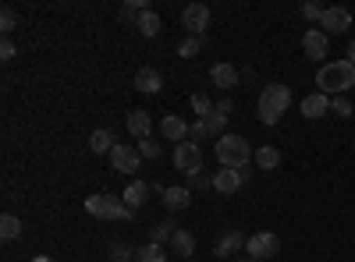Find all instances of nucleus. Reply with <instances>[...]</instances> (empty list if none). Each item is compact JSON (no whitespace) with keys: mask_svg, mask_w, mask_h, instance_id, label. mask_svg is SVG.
I'll return each instance as SVG.
<instances>
[{"mask_svg":"<svg viewBox=\"0 0 355 262\" xmlns=\"http://www.w3.org/2000/svg\"><path fill=\"white\" fill-rule=\"evenodd\" d=\"M316 85H320V93H327V96H345L348 89H355V64L348 61H334V64H323L316 71Z\"/></svg>","mask_w":355,"mask_h":262,"instance_id":"nucleus-1","label":"nucleus"},{"mask_svg":"<svg viewBox=\"0 0 355 262\" xmlns=\"http://www.w3.org/2000/svg\"><path fill=\"white\" fill-rule=\"evenodd\" d=\"M288 106H291V89H288V85H281V82L263 85L259 103H256L259 121H263V124H277V121L284 118V113H288Z\"/></svg>","mask_w":355,"mask_h":262,"instance_id":"nucleus-2","label":"nucleus"},{"mask_svg":"<svg viewBox=\"0 0 355 262\" xmlns=\"http://www.w3.org/2000/svg\"><path fill=\"white\" fill-rule=\"evenodd\" d=\"M214 153H217L220 167H227V170H242V167H249V160H256L249 138H242V135H220L214 142Z\"/></svg>","mask_w":355,"mask_h":262,"instance_id":"nucleus-3","label":"nucleus"},{"mask_svg":"<svg viewBox=\"0 0 355 262\" xmlns=\"http://www.w3.org/2000/svg\"><path fill=\"white\" fill-rule=\"evenodd\" d=\"M85 209H89V216H96V220H117V223H125V220L135 216V209L128 206V202L114 198V195H89Z\"/></svg>","mask_w":355,"mask_h":262,"instance_id":"nucleus-4","label":"nucleus"},{"mask_svg":"<svg viewBox=\"0 0 355 262\" xmlns=\"http://www.w3.org/2000/svg\"><path fill=\"white\" fill-rule=\"evenodd\" d=\"M174 167L185 174V178H199L202 174V149L196 142H178L174 145Z\"/></svg>","mask_w":355,"mask_h":262,"instance_id":"nucleus-5","label":"nucleus"},{"mask_svg":"<svg viewBox=\"0 0 355 262\" xmlns=\"http://www.w3.org/2000/svg\"><path fill=\"white\" fill-rule=\"evenodd\" d=\"M277 252H281V238H277V234H270V230H259V234H252V238L245 241V255H249V259H256V262L274 259Z\"/></svg>","mask_w":355,"mask_h":262,"instance_id":"nucleus-6","label":"nucleus"},{"mask_svg":"<svg viewBox=\"0 0 355 262\" xmlns=\"http://www.w3.org/2000/svg\"><path fill=\"white\" fill-rule=\"evenodd\" d=\"M139 163H142L139 145H128V142H117V145H114V153H110V167H114L117 174H132V170H139Z\"/></svg>","mask_w":355,"mask_h":262,"instance_id":"nucleus-7","label":"nucleus"},{"mask_svg":"<svg viewBox=\"0 0 355 262\" xmlns=\"http://www.w3.org/2000/svg\"><path fill=\"white\" fill-rule=\"evenodd\" d=\"M245 241H249V238L242 234L239 227H227L224 234L217 238V245H214V255H217V259H231V255L245 252Z\"/></svg>","mask_w":355,"mask_h":262,"instance_id":"nucleus-8","label":"nucleus"},{"mask_svg":"<svg viewBox=\"0 0 355 262\" xmlns=\"http://www.w3.org/2000/svg\"><path fill=\"white\" fill-rule=\"evenodd\" d=\"M245 181H249V167H242V170H227V167H224V170L214 174V188H217L220 195H234Z\"/></svg>","mask_w":355,"mask_h":262,"instance_id":"nucleus-9","label":"nucleus"},{"mask_svg":"<svg viewBox=\"0 0 355 262\" xmlns=\"http://www.w3.org/2000/svg\"><path fill=\"white\" fill-rule=\"evenodd\" d=\"M320 28H323V32H334V36H341V32H348V28H352V11L348 8H327V11H323V18H320Z\"/></svg>","mask_w":355,"mask_h":262,"instance_id":"nucleus-10","label":"nucleus"},{"mask_svg":"<svg viewBox=\"0 0 355 262\" xmlns=\"http://www.w3.org/2000/svg\"><path fill=\"white\" fill-rule=\"evenodd\" d=\"M327 46H331V36L323 32V28H306L302 50H306L309 61H323V57H327Z\"/></svg>","mask_w":355,"mask_h":262,"instance_id":"nucleus-11","label":"nucleus"},{"mask_svg":"<svg viewBox=\"0 0 355 262\" xmlns=\"http://www.w3.org/2000/svg\"><path fill=\"white\" fill-rule=\"evenodd\" d=\"M182 25L189 28V36H202L206 25H210V8L206 4H189L182 11Z\"/></svg>","mask_w":355,"mask_h":262,"instance_id":"nucleus-12","label":"nucleus"},{"mask_svg":"<svg viewBox=\"0 0 355 262\" xmlns=\"http://www.w3.org/2000/svg\"><path fill=\"white\" fill-rule=\"evenodd\" d=\"M160 198H164V209L182 213V209H189V206H192V188L174 185V188H164V191H160Z\"/></svg>","mask_w":355,"mask_h":262,"instance_id":"nucleus-13","label":"nucleus"},{"mask_svg":"<svg viewBox=\"0 0 355 262\" xmlns=\"http://www.w3.org/2000/svg\"><path fill=\"white\" fill-rule=\"evenodd\" d=\"M302 113H306L309 121H320L323 113H331V96H327V93H320V89L309 93V96L302 100Z\"/></svg>","mask_w":355,"mask_h":262,"instance_id":"nucleus-14","label":"nucleus"},{"mask_svg":"<svg viewBox=\"0 0 355 262\" xmlns=\"http://www.w3.org/2000/svg\"><path fill=\"white\" fill-rule=\"evenodd\" d=\"M160 85H164V75H160L157 68H139V71H135V89H139L142 96L160 93Z\"/></svg>","mask_w":355,"mask_h":262,"instance_id":"nucleus-15","label":"nucleus"},{"mask_svg":"<svg viewBox=\"0 0 355 262\" xmlns=\"http://www.w3.org/2000/svg\"><path fill=\"white\" fill-rule=\"evenodd\" d=\"M160 135L167 142H189V121H182L178 113H167V118L160 121Z\"/></svg>","mask_w":355,"mask_h":262,"instance_id":"nucleus-16","label":"nucleus"},{"mask_svg":"<svg viewBox=\"0 0 355 262\" xmlns=\"http://www.w3.org/2000/svg\"><path fill=\"white\" fill-rule=\"evenodd\" d=\"M125 124H128V135L139 138V142H146L153 135V121H150V113H146V110H132Z\"/></svg>","mask_w":355,"mask_h":262,"instance_id":"nucleus-17","label":"nucleus"},{"mask_svg":"<svg viewBox=\"0 0 355 262\" xmlns=\"http://www.w3.org/2000/svg\"><path fill=\"white\" fill-rule=\"evenodd\" d=\"M239 78H242L239 68H231V64H224V61L210 68V82L217 85V89H234V85H239Z\"/></svg>","mask_w":355,"mask_h":262,"instance_id":"nucleus-18","label":"nucleus"},{"mask_svg":"<svg viewBox=\"0 0 355 262\" xmlns=\"http://www.w3.org/2000/svg\"><path fill=\"white\" fill-rule=\"evenodd\" d=\"M167 245H171L174 255H182V259H192V252H196V238H192V230H185V227H178Z\"/></svg>","mask_w":355,"mask_h":262,"instance_id":"nucleus-19","label":"nucleus"},{"mask_svg":"<svg viewBox=\"0 0 355 262\" xmlns=\"http://www.w3.org/2000/svg\"><path fill=\"white\" fill-rule=\"evenodd\" d=\"M135 28H139V36H146V39H153L157 32H160V15L157 11H150L146 8L139 18H135Z\"/></svg>","mask_w":355,"mask_h":262,"instance_id":"nucleus-20","label":"nucleus"},{"mask_svg":"<svg viewBox=\"0 0 355 262\" xmlns=\"http://www.w3.org/2000/svg\"><path fill=\"white\" fill-rule=\"evenodd\" d=\"M256 167L259 170H277L281 167V149L277 145H259L256 149Z\"/></svg>","mask_w":355,"mask_h":262,"instance_id":"nucleus-21","label":"nucleus"},{"mask_svg":"<svg viewBox=\"0 0 355 262\" xmlns=\"http://www.w3.org/2000/svg\"><path fill=\"white\" fill-rule=\"evenodd\" d=\"M202 128H206V135H210V138L227 135V131H224V128H227V113H220V110L214 106V113H206V118H202Z\"/></svg>","mask_w":355,"mask_h":262,"instance_id":"nucleus-22","label":"nucleus"},{"mask_svg":"<svg viewBox=\"0 0 355 262\" xmlns=\"http://www.w3.org/2000/svg\"><path fill=\"white\" fill-rule=\"evenodd\" d=\"M114 145H117V142H114V135H110V131H103V128L89 135V149L100 153V156H103V153H114Z\"/></svg>","mask_w":355,"mask_h":262,"instance_id":"nucleus-23","label":"nucleus"},{"mask_svg":"<svg viewBox=\"0 0 355 262\" xmlns=\"http://www.w3.org/2000/svg\"><path fill=\"white\" fill-rule=\"evenodd\" d=\"M146 191H150V185H146V181H132V185L125 188V195H121V198L128 202L132 209H139L142 202H146Z\"/></svg>","mask_w":355,"mask_h":262,"instance_id":"nucleus-24","label":"nucleus"},{"mask_svg":"<svg viewBox=\"0 0 355 262\" xmlns=\"http://www.w3.org/2000/svg\"><path fill=\"white\" fill-rule=\"evenodd\" d=\"M135 262H167V255H164V245L146 241L142 248H135Z\"/></svg>","mask_w":355,"mask_h":262,"instance_id":"nucleus-25","label":"nucleus"},{"mask_svg":"<svg viewBox=\"0 0 355 262\" xmlns=\"http://www.w3.org/2000/svg\"><path fill=\"white\" fill-rule=\"evenodd\" d=\"M0 238L4 241H15V238H21V220L18 216H0Z\"/></svg>","mask_w":355,"mask_h":262,"instance_id":"nucleus-26","label":"nucleus"},{"mask_svg":"<svg viewBox=\"0 0 355 262\" xmlns=\"http://www.w3.org/2000/svg\"><path fill=\"white\" fill-rule=\"evenodd\" d=\"M174 230H178V223H174V220H164V223H157V227L150 230V241H153V245H164V241L174 238Z\"/></svg>","mask_w":355,"mask_h":262,"instance_id":"nucleus-27","label":"nucleus"},{"mask_svg":"<svg viewBox=\"0 0 355 262\" xmlns=\"http://www.w3.org/2000/svg\"><path fill=\"white\" fill-rule=\"evenodd\" d=\"M199 50H202V36H185L182 43H178V57H189V61Z\"/></svg>","mask_w":355,"mask_h":262,"instance_id":"nucleus-28","label":"nucleus"},{"mask_svg":"<svg viewBox=\"0 0 355 262\" xmlns=\"http://www.w3.org/2000/svg\"><path fill=\"white\" fill-rule=\"evenodd\" d=\"M192 110H196V118L202 121L206 118V113H214V103H210V96H206V93H192Z\"/></svg>","mask_w":355,"mask_h":262,"instance_id":"nucleus-29","label":"nucleus"},{"mask_svg":"<svg viewBox=\"0 0 355 262\" xmlns=\"http://www.w3.org/2000/svg\"><path fill=\"white\" fill-rule=\"evenodd\" d=\"M15 28H18V15H15V8H4V11H0V32L11 36Z\"/></svg>","mask_w":355,"mask_h":262,"instance_id":"nucleus-30","label":"nucleus"},{"mask_svg":"<svg viewBox=\"0 0 355 262\" xmlns=\"http://www.w3.org/2000/svg\"><path fill=\"white\" fill-rule=\"evenodd\" d=\"M331 113H334V118H352V100L331 96Z\"/></svg>","mask_w":355,"mask_h":262,"instance_id":"nucleus-31","label":"nucleus"},{"mask_svg":"<svg viewBox=\"0 0 355 262\" xmlns=\"http://www.w3.org/2000/svg\"><path fill=\"white\" fill-rule=\"evenodd\" d=\"M142 11H146V0H128V4L121 8V18H125V21H135Z\"/></svg>","mask_w":355,"mask_h":262,"instance_id":"nucleus-32","label":"nucleus"},{"mask_svg":"<svg viewBox=\"0 0 355 262\" xmlns=\"http://www.w3.org/2000/svg\"><path fill=\"white\" fill-rule=\"evenodd\" d=\"M323 11H327V8L316 4V0H306V4H302V18H306V21H320Z\"/></svg>","mask_w":355,"mask_h":262,"instance_id":"nucleus-33","label":"nucleus"},{"mask_svg":"<svg viewBox=\"0 0 355 262\" xmlns=\"http://www.w3.org/2000/svg\"><path fill=\"white\" fill-rule=\"evenodd\" d=\"M135 145H139V156H142V160H157V156H160V145H157L153 138H146V142H135Z\"/></svg>","mask_w":355,"mask_h":262,"instance_id":"nucleus-34","label":"nucleus"},{"mask_svg":"<svg viewBox=\"0 0 355 262\" xmlns=\"http://www.w3.org/2000/svg\"><path fill=\"white\" fill-rule=\"evenodd\" d=\"M202 138H210V135H206V128H202V121H196V124H189V142H202Z\"/></svg>","mask_w":355,"mask_h":262,"instance_id":"nucleus-35","label":"nucleus"},{"mask_svg":"<svg viewBox=\"0 0 355 262\" xmlns=\"http://www.w3.org/2000/svg\"><path fill=\"white\" fill-rule=\"evenodd\" d=\"M110 252H114V262H128V255H135L128 245H110Z\"/></svg>","mask_w":355,"mask_h":262,"instance_id":"nucleus-36","label":"nucleus"},{"mask_svg":"<svg viewBox=\"0 0 355 262\" xmlns=\"http://www.w3.org/2000/svg\"><path fill=\"white\" fill-rule=\"evenodd\" d=\"M15 53H18V50H15V43H11V39H4V43H0V61H11Z\"/></svg>","mask_w":355,"mask_h":262,"instance_id":"nucleus-37","label":"nucleus"},{"mask_svg":"<svg viewBox=\"0 0 355 262\" xmlns=\"http://www.w3.org/2000/svg\"><path fill=\"white\" fill-rule=\"evenodd\" d=\"M196 188H214V178H206V174H199V178H196Z\"/></svg>","mask_w":355,"mask_h":262,"instance_id":"nucleus-38","label":"nucleus"},{"mask_svg":"<svg viewBox=\"0 0 355 262\" xmlns=\"http://www.w3.org/2000/svg\"><path fill=\"white\" fill-rule=\"evenodd\" d=\"M348 61L355 64V36H352V43H348Z\"/></svg>","mask_w":355,"mask_h":262,"instance_id":"nucleus-39","label":"nucleus"},{"mask_svg":"<svg viewBox=\"0 0 355 262\" xmlns=\"http://www.w3.org/2000/svg\"><path fill=\"white\" fill-rule=\"evenodd\" d=\"M234 262H256V259H234Z\"/></svg>","mask_w":355,"mask_h":262,"instance_id":"nucleus-40","label":"nucleus"},{"mask_svg":"<svg viewBox=\"0 0 355 262\" xmlns=\"http://www.w3.org/2000/svg\"><path fill=\"white\" fill-rule=\"evenodd\" d=\"M36 262H50V259H46V255H40V259H36Z\"/></svg>","mask_w":355,"mask_h":262,"instance_id":"nucleus-41","label":"nucleus"},{"mask_svg":"<svg viewBox=\"0 0 355 262\" xmlns=\"http://www.w3.org/2000/svg\"><path fill=\"white\" fill-rule=\"evenodd\" d=\"M110 262H114V259H110Z\"/></svg>","mask_w":355,"mask_h":262,"instance_id":"nucleus-42","label":"nucleus"}]
</instances>
